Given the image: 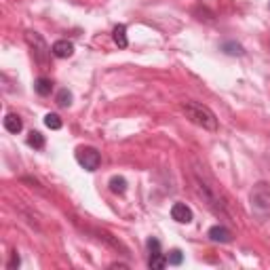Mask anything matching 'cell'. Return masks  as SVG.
<instances>
[{"label": "cell", "instance_id": "obj_9", "mask_svg": "<svg viewBox=\"0 0 270 270\" xmlns=\"http://www.w3.org/2000/svg\"><path fill=\"white\" fill-rule=\"evenodd\" d=\"M112 38H114V43H116L118 49H127V47H129V40H127V26L118 24V26L112 30Z\"/></svg>", "mask_w": 270, "mask_h": 270}, {"label": "cell", "instance_id": "obj_17", "mask_svg": "<svg viewBox=\"0 0 270 270\" xmlns=\"http://www.w3.org/2000/svg\"><path fill=\"white\" fill-rule=\"evenodd\" d=\"M55 101H57V106L68 108V106L72 103V93L68 91V89H61V91L57 93V97H55Z\"/></svg>", "mask_w": 270, "mask_h": 270}, {"label": "cell", "instance_id": "obj_2", "mask_svg": "<svg viewBox=\"0 0 270 270\" xmlns=\"http://www.w3.org/2000/svg\"><path fill=\"white\" fill-rule=\"evenodd\" d=\"M182 110L190 122L199 124V127H203L207 131H218V116L213 114L211 108H207L199 101H184Z\"/></svg>", "mask_w": 270, "mask_h": 270}, {"label": "cell", "instance_id": "obj_12", "mask_svg": "<svg viewBox=\"0 0 270 270\" xmlns=\"http://www.w3.org/2000/svg\"><path fill=\"white\" fill-rule=\"evenodd\" d=\"M5 129L9 133H19L24 129V120L17 116V114H7L5 116Z\"/></svg>", "mask_w": 270, "mask_h": 270}, {"label": "cell", "instance_id": "obj_3", "mask_svg": "<svg viewBox=\"0 0 270 270\" xmlns=\"http://www.w3.org/2000/svg\"><path fill=\"white\" fill-rule=\"evenodd\" d=\"M249 205L260 220H266L270 215V186L266 182H258L249 194Z\"/></svg>", "mask_w": 270, "mask_h": 270}, {"label": "cell", "instance_id": "obj_11", "mask_svg": "<svg viewBox=\"0 0 270 270\" xmlns=\"http://www.w3.org/2000/svg\"><path fill=\"white\" fill-rule=\"evenodd\" d=\"M93 232H95V235H97L99 239H103L108 245H112L114 249H120L122 254H129V249L124 247V245H122V243H120V241H118L114 235H110V232H106V230H93Z\"/></svg>", "mask_w": 270, "mask_h": 270}, {"label": "cell", "instance_id": "obj_19", "mask_svg": "<svg viewBox=\"0 0 270 270\" xmlns=\"http://www.w3.org/2000/svg\"><path fill=\"white\" fill-rule=\"evenodd\" d=\"M182 260H184V256H182V251H179V249H173L171 254L167 256V262L171 266H179V264H182Z\"/></svg>", "mask_w": 270, "mask_h": 270}, {"label": "cell", "instance_id": "obj_1", "mask_svg": "<svg viewBox=\"0 0 270 270\" xmlns=\"http://www.w3.org/2000/svg\"><path fill=\"white\" fill-rule=\"evenodd\" d=\"M192 184L196 194L203 199V203L215 213V215H222V218H228V203L222 196L220 188L213 184V179L201 169V167H194L192 169Z\"/></svg>", "mask_w": 270, "mask_h": 270}, {"label": "cell", "instance_id": "obj_14", "mask_svg": "<svg viewBox=\"0 0 270 270\" xmlns=\"http://www.w3.org/2000/svg\"><path fill=\"white\" fill-rule=\"evenodd\" d=\"M28 146L34 150H43L45 148V135L40 131H30L28 133Z\"/></svg>", "mask_w": 270, "mask_h": 270}, {"label": "cell", "instance_id": "obj_7", "mask_svg": "<svg viewBox=\"0 0 270 270\" xmlns=\"http://www.w3.org/2000/svg\"><path fill=\"white\" fill-rule=\"evenodd\" d=\"M51 51H53V55H55V57L68 59V57L74 55V45H72L70 40H57V43H53Z\"/></svg>", "mask_w": 270, "mask_h": 270}, {"label": "cell", "instance_id": "obj_6", "mask_svg": "<svg viewBox=\"0 0 270 270\" xmlns=\"http://www.w3.org/2000/svg\"><path fill=\"white\" fill-rule=\"evenodd\" d=\"M171 218L175 222H179V224H190L194 215H192V209L186 203H175L171 207Z\"/></svg>", "mask_w": 270, "mask_h": 270}, {"label": "cell", "instance_id": "obj_4", "mask_svg": "<svg viewBox=\"0 0 270 270\" xmlns=\"http://www.w3.org/2000/svg\"><path fill=\"white\" fill-rule=\"evenodd\" d=\"M26 43H28L30 49H32L34 61L38 64V66H43V68H47V66H49V59H51V55H53V51H51V47L45 43L43 36H40L38 32L30 30V32H26Z\"/></svg>", "mask_w": 270, "mask_h": 270}, {"label": "cell", "instance_id": "obj_18", "mask_svg": "<svg viewBox=\"0 0 270 270\" xmlns=\"http://www.w3.org/2000/svg\"><path fill=\"white\" fill-rule=\"evenodd\" d=\"M222 49L228 53V55H243V53H245L243 47L241 45H235V43H224Z\"/></svg>", "mask_w": 270, "mask_h": 270}, {"label": "cell", "instance_id": "obj_8", "mask_svg": "<svg viewBox=\"0 0 270 270\" xmlns=\"http://www.w3.org/2000/svg\"><path fill=\"white\" fill-rule=\"evenodd\" d=\"M207 237L213 241V243H230L232 241V232L226 228V226H211Z\"/></svg>", "mask_w": 270, "mask_h": 270}, {"label": "cell", "instance_id": "obj_21", "mask_svg": "<svg viewBox=\"0 0 270 270\" xmlns=\"http://www.w3.org/2000/svg\"><path fill=\"white\" fill-rule=\"evenodd\" d=\"M19 264H22V260H19V256H17V251H15V254H13V258H11V262H9V268L13 270V268H17Z\"/></svg>", "mask_w": 270, "mask_h": 270}, {"label": "cell", "instance_id": "obj_5", "mask_svg": "<svg viewBox=\"0 0 270 270\" xmlns=\"http://www.w3.org/2000/svg\"><path fill=\"white\" fill-rule=\"evenodd\" d=\"M76 160H78V165L87 171H97L99 165H101V154L91 148V146H82L76 150Z\"/></svg>", "mask_w": 270, "mask_h": 270}, {"label": "cell", "instance_id": "obj_13", "mask_svg": "<svg viewBox=\"0 0 270 270\" xmlns=\"http://www.w3.org/2000/svg\"><path fill=\"white\" fill-rule=\"evenodd\" d=\"M108 186H110V192H114V194H124L127 192V179L122 175H114V177H110Z\"/></svg>", "mask_w": 270, "mask_h": 270}, {"label": "cell", "instance_id": "obj_20", "mask_svg": "<svg viewBox=\"0 0 270 270\" xmlns=\"http://www.w3.org/2000/svg\"><path fill=\"white\" fill-rule=\"evenodd\" d=\"M146 247H148V251H150V256H154V254H163V251H160V241H158V239H154V237H150V239H148Z\"/></svg>", "mask_w": 270, "mask_h": 270}, {"label": "cell", "instance_id": "obj_10", "mask_svg": "<svg viewBox=\"0 0 270 270\" xmlns=\"http://www.w3.org/2000/svg\"><path fill=\"white\" fill-rule=\"evenodd\" d=\"M34 91L38 93V95H43V97L51 95V91H53V80L51 78H45V76H38V78L34 80Z\"/></svg>", "mask_w": 270, "mask_h": 270}, {"label": "cell", "instance_id": "obj_16", "mask_svg": "<svg viewBox=\"0 0 270 270\" xmlns=\"http://www.w3.org/2000/svg\"><path fill=\"white\" fill-rule=\"evenodd\" d=\"M45 124H47L49 129L57 131V129H61V118H59L57 114H47V116H45Z\"/></svg>", "mask_w": 270, "mask_h": 270}, {"label": "cell", "instance_id": "obj_15", "mask_svg": "<svg viewBox=\"0 0 270 270\" xmlns=\"http://www.w3.org/2000/svg\"><path fill=\"white\" fill-rule=\"evenodd\" d=\"M169 262H167V258L163 256V254H154V256H150V260H148V266L152 268V270H160V268H165Z\"/></svg>", "mask_w": 270, "mask_h": 270}]
</instances>
